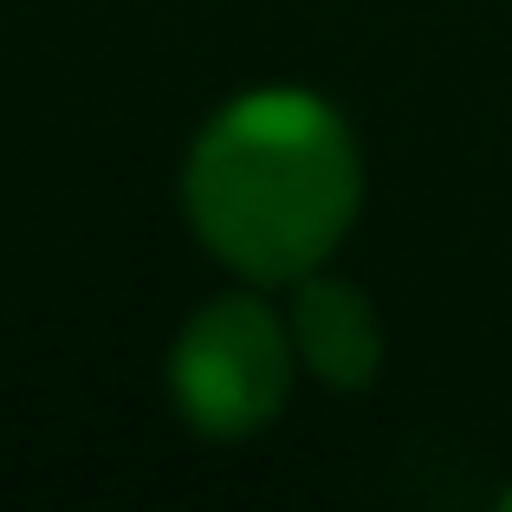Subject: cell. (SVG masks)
<instances>
[{
  "mask_svg": "<svg viewBox=\"0 0 512 512\" xmlns=\"http://www.w3.org/2000/svg\"><path fill=\"white\" fill-rule=\"evenodd\" d=\"M188 208L227 266L253 279H299L357 214V150L318 98L253 91L201 137Z\"/></svg>",
  "mask_w": 512,
  "mask_h": 512,
  "instance_id": "obj_1",
  "label": "cell"
},
{
  "mask_svg": "<svg viewBox=\"0 0 512 512\" xmlns=\"http://www.w3.org/2000/svg\"><path fill=\"white\" fill-rule=\"evenodd\" d=\"M292 383V338L253 299H221L175 344V396L208 435H247L273 422Z\"/></svg>",
  "mask_w": 512,
  "mask_h": 512,
  "instance_id": "obj_2",
  "label": "cell"
},
{
  "mask_svg": "<svg viewBox=\"0 0 512 512\" xmlns=\"http://www.w3.org/2000/svg\"><path fill=\"white\" fill-rule=\"evenodd\" d=\"M292 350L312 363L325 383H363L376 370V318L350 286L312 279L292 299Z\"/></svg>",
  "mask_w": 512,
  "mask_h": 512,
  "instance_id": "obj_3",
  "label": "cell"
}]
</instances>
